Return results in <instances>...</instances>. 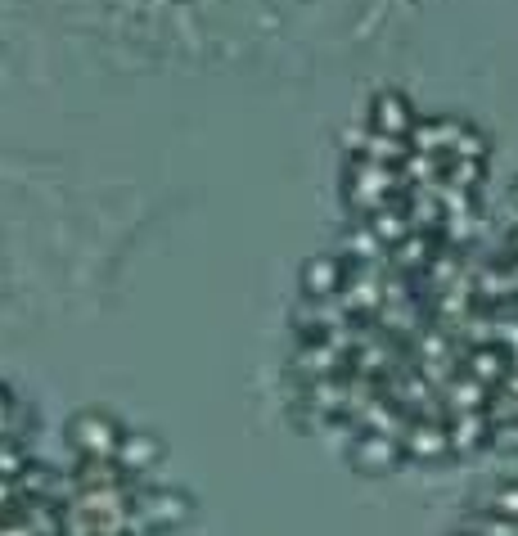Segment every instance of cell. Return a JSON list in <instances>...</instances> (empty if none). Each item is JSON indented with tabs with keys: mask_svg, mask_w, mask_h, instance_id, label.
Returning <instances> with one entry per match:
<instances>
[{
	"mask_svg": "<svg viewBox=\"0 0 518 536\" xmlns=\"http://www.w3.org/2000/svg\"><path fill=\"white\" fill-rule=\"evenodd\" d=\"M370 127L383 131V136H410L415 113H410V104L401 100V95H379V100H374V113H370Z\"/></svg>",
	"mask_w": 518,
	"mask_h": 536,
	"instance_id": "obj_1",
	"label": "cell"
}]
</instances>
